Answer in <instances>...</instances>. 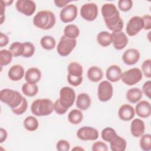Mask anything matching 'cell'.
<instances>
[{"label": "cell", "instance_id": "6da1fadb", "mask_svg": "<svg viewBox=\"0 0 151 151\" xmlns=\"http://www.w3.org/2000/svg\"><path fill=\"white\" fill-rule=\"evenodd\" d=\"M101 12L106 27L113 31H120L123 27V21L120 17L119 11L117 7L111 3L102 5Z\"/></svg>", "mask_w": 151, "mask_h": 151}, {"label": "cell", "instance_id": "7a4b0ae2", "mask_svg": "<svg viewBox=\"0 0 151 151\" xmlns=\"http://www.w3.org/2000/svg\"><path fill=\"white\" fill-rule=\"evenodd\" d=\"M54 14L48 10H42L37 12L33 18L34 25L41 29H50L55 24Z\"/></svg>", "mask_w": 151, "mask_h": 151}, {"label": "cell", "instance_id": "3957f363", "mask_svg": "<svg viewBox=\"0 0 151 151\" xmlns=\"http://www.w3.org/2000/svg\"><path fill=\"white\" fill-rule=\"evenodd\" d=\"M52 101L48 99H38L34 100L31 106V111L37 116H48L54 110Z\"/></svg>", "mask_w": 151, "mask_h": 151}, {"label": "cell", "instance_id": "277c9868", "mask_svg": "<svg viewBox=\"0 0 151 151\" xmlns=\"http://www.w3.org/2000/svg\"><path fill=\"white\" fill-rule=\"evenodd\" d=\"M24 97L18 91L9 88H4L0 91V100L9 107L15 109L22 103Z\"/></svg>", "mask_w": 151, "mask_h": 151}, {"label": "cell", "instance_id": "5b68a950", "mask_svg": "<svg viewBox=\"0 0 151 151\" xmlns=\"http://www.w3.org/2000/svg\"><path fill=\"white\" fill-rule=\"evenodd\" d=\"M77 41L76 39H71L63 35L57 47L58 54L62 57L68 55L76 47Z\"/></svg>", "mask_w": 151, "mask_h": 151}, {"label": "cell", "instance_id": "8992f818", "mask_svg": "<svg viewBox=\"0 0 151 151\" xmlns=\"http://www.w3.org/2000/svg\"><path fill=\"white\" fill-rule=\"evenodd\" d=\"M143 74L138 68H130L122 75V81L127 86H133L139 83L142 78Z\"/></svg>", "mask_w": 151, "mask_h": 151}, {"label": "cell", "instance_id": "52a82bcc", "mask_svg": "<svg viewBox=\"0 0 151 151\" xmlns=\"http://www.w3.org/2000/svg\"><path fill=\"white\" fill-rule=\"evenodd\" d=\"M76 99L74 90L69 87H64L60 90V101L67 109L71 107Z\"/></svg>", "mask_w": 151, "mask_h": 151}, {"label": "cell", "instance_id": "ba28073f", "mask_svg": "<svg viewBox=\"0 0 151 151\" xmlns=\"http://www.w3.org/2000/svg\"><path fill=\"white\" fill-rule=\"evenodd\" d=\"M144 28V22L142 17L134 16L128 21L126 32L130 37H133L137 34Z\"/></svg>", "mask_w": 151, "mask_h": 151}, {"label": "cell", "instance_id": "9c48e42d", "mask_svg": "<svg viewBox=\"0 0 151 151\" xmlns=\"http://www.w3.org/2000/svg\"><path fill=\"white\" fill-rule=\"evenodd\" d=\"M113 93V86L109 81L104 80L100 83L97 88V96L100 101L106 102L109 101L112 97Z\"/></svg>", "mask_w": 151, "mask_h": 151}, {"label": "cell", "instance_id": "30bf717a", "mask_svg": "<svg viewBox=\"0 0 151 151\" xmlns=\"http://www.w3.org/2000/svg\"><path fill=\"white\" fill-rule=\"evenodd\" d=\"M80 15L87 21H93L98 15V7L95 3H87L82 5L80 9Z\"/></svg>", "mask_w": 151, "mask_h": 151}, {"label": "cell", "instance_id": "8fae6325", "mask_svg": "<svg viewBox=\"0 0 151 151\" xmlns=\"http://www.w3.org/2000/svg\"><path fill=\"white\" fill-rule=\"evenodd\" d=\"M77 16V7L74 4H68L60 12V18L64 23L73 21Z\"/></svg>", "mask_w": 151, "mask_h": 151}, {"label": "cell", "instance_id": "7c38bea8", "mask_svg": "<svg viewBox=\"0 0 151 151\" xmlns=\"http://www.w3.org/2000/svg\"><path fill=\"white\" fill-rule=\"evenodd\" d=\"M15 7L20 13L26 16H31L35 11L36 4L31 0H18L16 2Z\"/></svg>", "mask_w": 151, "mask_h": 151}, {"label": "cell", "instance_id": "4fadbf2b", "mask_svg": "<svg viewBox=\"0 0 151 151\" xmlns=\"http://www.w3.org/2000/svg\"><path fill=\"white\" fill-rule=\"evenodd\" d=\"M77 136L83 141L95 140L99 137V132L93 127L83 126L77 130Z\"/></svg>", "mask_w": 151, "mask_h": 151}, {"label": "cell", "instance_id": "5bb4252c", "mask_svg": "<svg viewBox=\"0 0 151 151\" xmlns=\"http://www.w3.org/2000/svg\"><path fill=\"white\" fill-rule=\"evenodd\" d=\"M111 34L112 36V43L115 49L121 50L128 44V38L122 31H113Z\"/></svg>", "mask_w": 151, "mask_h": 151}, {"label": "cell", "instance_id": "9a60e30c", "mask_svg": "<svg viewBox=\"0 0 151 151\" xmlns=\"http://www.w3.org/2000/svg\"><path fill=\"white\" fill-rule=\"evenodd\" d=\"M140 55V52L137 50L135 48H129L126 50L123 54L122 60L126 65H134L139 61Z\"/></svg>", "mask_w": 151, "mask_h": 151}, {"label": "cell", "instance_id": "2e32d148", "mask_svg": "<svg viewBox=\"0 0 151 151\" xmlns=\"http://www.w3.org/2000/svg\"><path fill=\"white\" fill-rule=\"evenodd\" d=\"M134 111L140 117L147 118L151 113L150 103L146 100L140 101L136 105Z\"/></svg>", "mask_w": 151, "mask_h": 151}, {"label": "cell", "instance_id": "e0dca14e", "mask_svg": "<svg viewBox=\"0 0 151 151\" xmlns=\"http://www.w3.org/2000/svg\"><path fill=\"white\" fill-rule=\"evenodd\" d=\"M135 111L133 106L128 104H124L119 109L118 115L119 118L123 121H130L134 116Z\"/></svg>", "mask_w": 151, "mask_h": 151}, {"label": "cell", "instance_id": "ac0fdd59", "mask_svg": "<svg viewBox=\"0 0 151 151\" xmlns=\"http://www.w3.org/2000/svg\"><path fill=\"white\" fill-rule=\"evenodd\" d=\"M145 130V125L143 120L140 119H134L130 124V132L132 136L139 137L142 136Z\"/></svg>", "mask_w": 151, "mask_h": 151}, {"label": "cell", "instance_id": "d6986e66", "mask_svg": "<svg viewBox=\"0 0 151 151\" xmlns=\"http://www.w3.org/2000/svg\"><path fill=\"white\" fill-rule=\"evenodd\" d=\"M122 71L117 65H111L109 66L106 73L107 79L111 82H117L121 79Z\"/></svg>", "mask_w": 151, "mask_h": 151}, {"label": "cell", "instance_id": "ffe728a7", "mask_svg": "<svg viewBox=\"0 0 151 151\" xmlns=\"http://www.w3.org/2000/svg\"><path fill=\"white\" fill-rule=\"evenodd\" d=\"M8 76L9 79L12 81H19L21 80L24 76V69L21 65H14L8 70Z\"/></svg>", "mask_w": 151, "mask_h": 151}, {"label": "cell", "instance_id": "44dd1931", "mask_svg": "<svg viewBox=\"0 0 151 151\" xmlns=\"http://www.w3.org/2000/svg\"><path fill=\"white\" fill-rule=\"evenodd\" d=\"M41 78L40 70L35 67H32L27 70L25 75V81L30 84H36Z\"/></svg>", "mask_w": 151, "mask_h": 151}, {"label": "cell", "instance_id": "7402d4cb", "mask_svg": "<svg viewBox=\"0 0 151 151\" xmlns=\"http://www.w3.org/2000/svg\"><path fill=\"white\" fill-rule=\"evenodd\" d=\"M76 104L77 107L80 110H86L91 105V98L87 93H80L77 97Z\"/></svg>", "mask_w": 151, "mask_h": 151}, {"label": "cell", "instance_id": "603a6c76", "mask_svg": "<svg viewBox=\"0 0 151 151\" xmlns=\"http://www.w3.org/2000/svg\"><path fill=\"white\" fill-rule=\"evenodd\" d=\"M103 77L102 70L97 66H92L87 71V77L92 82H98L102 79Z\"/></svg>", "mask_w": 151, "mask_h": 151}, {"label": "cell", "instance_id": "cb8c5ba5", "mask_svg": "<svg viewBox=\"0 0 151 151\" xmlns=\"http://www.w3.org/2000/svg\"><path fill=\"white\" fill-rule=\"evenodd\" d=\"M109 143L112 151H124L126 148V140L118 135Z\"/></svg>", "mask_w": 151, "mask_h": 151}, {"label": "cell", "instance_id": "d4e9b609", "mask_svg": "<svg viewBox=\"0 0 151 151\" xmlns=\"http://www.w3.org/2000/svg\"><path fill=\"white\" fill-rule=\"evenodd\" d=\"M143 92L139 88H132L126 93V99L131 103H136L142 99Z\"/></svg>", "mask_w": 151, "mask_h": 151}, {"label": "cell", "instance_id": "484cf974", "mask_svg": "<svg viewBox=\"0 0 151 151\" xmlns=\"http://www.w3.org/2000/svg\"><path fill=\"white\" fill-rule=\"evenodd\" d=\"M97 41L101 47H106L112 43V36L107 31H101L97 36Z\"/></svg>", "mask_w": 151, "mask_h": 151}, {"label": "cell", "instance_id": "4316f807", "mask_svg": "<svg viewBox=\"0 0 151 151\" xmlns=\"http://www.w3.org/2000/svg\"><path fill=\"white\" fill-rule=\"evenodd\" d=\"M68 75L72 77H78L82 76L83 74V67L77 62H71L70 63L67 67Z\"/></svg>", "mask_w": 151, "mask_h": 151}, {"label": "cell", "instance_id": "83f0119b", "mask_svg": "<svg viewBox=\"0 0 151 151\" xmlns=\"http://www.w3.org/2000/svg\"><path fill=\"white\" fill-rule=\"evenodd\" d=\"M80 34L78 27L74 24H68L64 29V35L71 39H76Z\"/></svg>", "mask_w": 151, "mask_h": 151}, {"label": "cell", "instance_id": "f1b7e54d", "mask_svg": "<svg viewBox=\"0 0 151 151\" xmlns=\"http://www.w3.org/2000/svg\"><path fill=\"white\" fill-rule=\"evenodd\" d=\"M83 119V113L80 110L73 109L71 110L68 114V120L73 124L77 125L81 123Z\"/></svg>", "mask_w": 151, "mask_h": 151}, {"label": "cell", "instance_id": "f546056e", "mask_svg": "<svg viewBox=\"0 0 151 151\" xmlns=\"http://www.w3.org/2000/svg\"><path fill=\"white\" fill-rule=\"evenodd\" d=\"M21 90L23 94L28 97L35 96L38 92V87L35 84H30L27 82L22 85Z\"/></svg>", "mask_w": 151, "mask_h": 151}, {"label": "cell", "instance_id": "4dcf8cb0", "mask_svg": "<svg viewBox=\"0 0 151 151\" xmlns=\"http://www.w3.org/2000/svg\"><path fill=\"white\" fill-rule=\"evenodd\" d=\"M39 126L38 121L36 117L29 116L27 117L24 120V126L25 129L30 132L36 130Z\"/></svg>", "mask_w": 151, "mask_h": 151}, {"label": "cell", "instance_id": "1f68e13d", "mask_svg": "<svg viewBox=\"0 0 151 151\" xmlns=\"http://www.w3.org/2000/svg\"><path fill=\"white\" fill-rule=\"evenodd\" d=\"M41 47L47 50H51L55 47L56 42L54 37L50 35L44 36L40 40Z\"/></svg>", "mask_w": 151, "mask_h": 151}, {"label": "cell", "instance_id": "d6a6232c", "mask_svg": "<svg viewBox=\"0 0 151 151\" xmlns=\"http://www.w3.org/2000/svg\"><path fill=\"white\" fill-rule=\"evenodd\" d=\"M9 51L12 54L14 57H17L19 56H22L24 51V43L21 42H14L9 47Z\"/></svg>", "mask_w": 151, "mask_h": 151}, {"label": "cell", "instance_id": "836d02e7", "mask_svg": "<svg viewBox=\"0 0 151 151\" xmlns=\"http://www.w3.org/2000/svg\"><path fill=\"white\" fill-rule=\"evenodd\" d=\"M117 136V134L115 130L110 127H107L104 128L103 129L101 133L102 139L107 142H110Z\"/></svg>", "mask_w": 151, "mask_h": 151}, {"label": "cell", "instance_id": "e575fe53", "mask_svg": "<svg viewBox=\"0 0 151 151\" xmlns=\"http://www.w3.org/2000/svg\"><path fill=\"white\" fill-rule=\"evenodd\" d=\"M12 54L9 50H1L0 51V65L1 67L11 63L12 59Z\"/></svg>", "mask_w": 151, "mask_h": 151}, {"label": "cell", "instance_id": "d590c367", "mask_svg": "<svg viewBox=\"0 0 151 151\" xmlns=\"http://www.w3.org/2000/svg\"><path fill=\"white\" fill-rule=\"evenodd\" d=\"M139 145L140 148L145 151L151 150V135L150 134H143L140 136Z\"/></svg>", "mask_w": 151, "mask_h": 151}, {"label": "cell", "instance_id": "8d00e7d4", "mask_svg": "<svg viewBox=\"0 0 151 151\" xmlns=\"http://www.w3.org/2000/svg\"><path fill=\"white\" fill-rule=\"evenodd\" d=\"M23 43L24 45V51L22 57L25 58L32 57L35 52V47L34 44L30 42H25Z\"/></svg>", "mask_w": 151, "mask_h": 151}, {"label": "cell", "instance_id": "74e56055", "mask_svg": "<svg viewBox=\"0 0 151 151\" xmlns=\"http://www.w3.org/2000/svg\"><path fill=\"white\" fill-rule=\"evenodd\" d=\"M28 107V102L27 99L24 97L22 103L19 105V106L15 109H11L12 111L17 115H21L25 113Z\"/></svg>", "mask_w": 151, "mask_h": 151}, {"label": "cell", "instance_id": "f35d334b", "mask_svg": "<svg viewBox=\"0 0 151 151\" xmlns=\"http://www.w3.org/2000/svg\"><path fill=\"white\" fill-rule=\"evenodd\" d=\"M132 6L133 2L131 0H120L118 1V7L122 11H129Z\"/></svg>", "mask_w": 151, "mask_h": 151}, {"label": "cell", "instance_id": "ab89813d", "mask_svg": "<svg viewBox=\"0 0 151 151\" xmlns=\"http://www.w3.org/2000/svg\"><path fill=\"white\" fill-rule=\"evenodd\" d=\"M150 65H151V60L147 59L143 61L142 65V70L143 73L146 77L150 78L151 73H150Z\"/></svg>", "mask_w": 151, "mask_h": 151}, {"label": "cell", "instance_id": "60d3db41", "mask_svg": "<svg viewBox=\"0 0 151 151\" xmlns=\"http://www.w3.org/2000/svg\"><path fill=\"white\" fill-rule=\"evenodd\" d=\"M53 107H54V110L55 111V113H57L58 114H60V115L65 114L68 110V109L65 108L61 104V103L59 99H57L54 102V103L53 104Z\"/></svg>", "mask_w": 151, "mask_h": 151}, {"label": "cell", "instance_id": "b9f144b4", "mask_svg": "<svg viewBox=\"0 0 151 151\" xmlns=\"http://www.w3.org/2000/svg\"><path fill=\"white\" fill-rule=\"evenodd\" d=\"M56 148L58 151H68L70 150V145L65 140H60L57 143Z\"/></svg>", "mask_w": 151, "mask_h": 151}, {"label": "cell", "instance_id": "7bdbcfd3", "mask_svg": "<svg viewBox=\"0 0 151 151\" xmlns=\"http://www.w3.org/2000/svg\"><path fill=\"white\" fill-rule=\"evenodd\" d=\"M108 150L107 145L101 141L94 142L92 146L93 151H107Z\"/></svg>", "mask_w": 151, "mask_h": 151}, {"label": "cell", "instance_id": "ee69618b", "mask_svg": "<svg viewBox=\"0 0 151 151\" xmlns=\"http://www.w3.org/2000/svg\"><path fill=\"white\" fill-rule=\"evenodd\" d=\"M67 81L68 83L73 86L77 87L80 85L83 81V77H72L69 76L68 74L67 75Z\"/></svg>", "mask_w": 151, "mask_h": 151}, {"label": "cell", "instance_id": "f6af8a7d", "mask_svg": "<svg viewBox=\"0 0 151 151\" xmlns=\"http://www.w3.org/2000/svg\"><path fill=\"white\" fill-rule=\"evenodd\" d=\"M142 90L143 93L149 99H150L151 96V81L150 80L147 81L144 83L142 87Z\"/></svg>", "mask_w": 151, "mask_h": 151}, {"label": "cell", "instance_id": "bcb514c9", "mask_svg": "<svg viewBox=\"0 0 151 151\" xmlns=\"http://www.w3.org/2000/svg\"><path fill=\"white\" fill-rule=\"evenodd\" d=\"M144 22V28L145 30H149L151 28V17L149 14H146L142 17Z\"/></svg>", "mask_w": 151, "mask_h": 151}, {"label": "cell", "instance_id": "7dc6e473", "mask_svg": "<svg viewBox=\"0 0 151 151\" xmlns=\"http://www.w3.org/2000/svg\"><path fill=\"white\" fill-rule=\"evenodd\" d=\"M9 42V38L8 37L4 34L3 32H1L0 34V47H2L4 46H6Z\"/></svg>", "mask_w": 151, "mask_h": 151}, {"label": "cell", "instance_id": "c3c4849f", "mask_svg": "<svg viewBox=\"0 0 151 151\" xmlns=\"http://www.w3.org/2000/svg\"><path fill=\"white\" fill-rule=\"evenodd\" d=\"M55 6L58 8H64L68 3L71 2V1H64V0H55L54 1Z\"/></svg>", "mask_w": 151, "mask_h": 151}, {"label": "cell", "instance_id": "681fc988", "mask_svg": "<svg viewBox=\"0 0 151 151\" xmlns=\"http://www.w3.org/2000/svg\"><path fill=\"white\" fill-rule=\"evenodd\" d=\"M7 132L5 129L3 128L0 129V143H3L7 138Z\"/></svg>", "mask_w": 151, "mask_h": 151}, {"label": "cell", "instance_id": "f907efd6", "mask_svg": "<svg viewBox=\"0 0 151 151\" xmlns=\"http://www.w3.org/2000/svg\"><path fill=\"white\" fill-rule=\"evenodd\" d=\"M4 2H5V5H10L12 2H13V1H4Z\"/></svg>", "mask_w": 151, "mask_h": 151}, {"label": "cell", "instance_id": "816d5d0a", "mask_svg": "<svg viewBox=\"0 0 151 151\" xmlns=\"http://www.w3.org/2000/svg\"><path fill=\"white\" fill-rule=\"evenodd\" d=\"M73 150H84V149H83V148H81V147H80L79 146H77L76 147H74V148H73Z\"/></svg>", "mask_w": 151, "mask_h": 151}]
</instances>
